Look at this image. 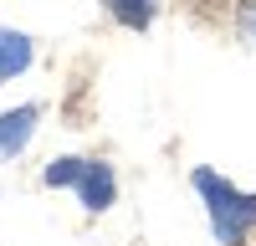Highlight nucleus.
<instances>
[{"instance_id":"obj_1","label":"nucleus","mask_w":256,"mask_h":246,"mask_svg":"<svg viewBox=\"0 0 256 246\" xmlns=\"http://www.w3.org/2000/svg\"><path fill=\"white\" fill-rule=\"evenodd\" d=\"M200 195L210 200V216H216V236L220 241H241V231L256 220V195H236L230 184H220L216 174H195Z\"/></svg>"},{"instance_id":"obj_2","label":"nucleus","mask_w":256,"mask_h":246,"mask_svg":"<svg viewBox=\"0 0 256 246\" xmlns=\"http://www.w3.org/2000/svg\"><path fill=\"white\" fill-rule=\"evenodd\" d=\"M46 180L52 184H82V200L92 205V210H102V205L113 200V174L102 170V164H82V159H62V164H52L46 170Z\"/></svg>"},{"instance_id":"obj_3","label":"nucleus","mask_w":256,"mask_h":246,"mask_svg":"<svg viewBox=\"0 0 256 246\" xmlns=\"http://www.w3.org/2000/svg\"><path fill=\"white\" fill-rule=\"evenodd\" d=\"M26 62H31V41L16 36V31H0V82L26 72Z\"/></svg>"},{"instance_id":"obj_4","label":"nucleus","mask_w":256,"mask_h":246,"mask_svg":"<svg viewBox=\"0 0 256 246\" xmlns=\"http://www.w3.org/2000/svg\"><path fill=\"white\" fill-rule=\"evenodd\" d=\"M31 123H36V113H31V108H16V113L0 118V154H16L20 144L31 138Z\"/></svg>"},{"instance_id":"obj_5","label":"nucleus","mask_w":256,"mask_h":246,"mask_svg":"<svg viewBox=\"0 0 256 246\" xmlns=\"http://www.w3.org/2000/svg\"><path fill=\"white\" fill-rule=\"evenodd\" d=\"M113 16L128 20V26H148V0H108Z\"/></svg>"}]
</instances>
